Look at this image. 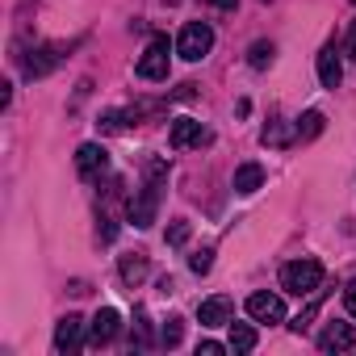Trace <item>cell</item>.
<instances>
[{
	"label": "cell",
	"instance_id": "cell-1",
	"mask_svg": "<svg viewBox=\"0 0 356 356\" xmlns=\"http://www.w3.org/2000/svg\"><path fill=\"white\" fill-rule=\"evenodd\" d=\"M159 185H163V163H151V168H147V185H143V189L130 197V206H126V218H130L134 227H151V222H155Z\"/></svg>",
	"mask_w": 356,
	"mask_h": 356
},
{
	"label": "cell",
	"instance_id": "cell-2",
	"mask_svg": "<svg viewBox=\"0 0 356 356\" xmlns=\"http://www.w3.org/2000/svg\"><path fill=\"white\" fill-rule=\"evenodd\" d=\"M281 289L293 298H314L323 289V264L318 260H289L281 268Z\"/></svg>",
	"mask_w": 356,
	"mask_h": 356
},
{
	"label": "cell",
	"instance_id": "cell-3",
	"mask_svg": "<svg viewBox=\"0 0 356 356\" xmlns=\"http://www.w3.org/2000/svg\"><path fill=\"white\" fill-rule=\"evenodd\" d=\"M210 47H214V30H210L206 22H189V26L181 30V38H176V55L189 59V63H202V59L210 55Z\"/></svg>",
	"mask_w": 356,
	"mask_h": 356
},
{
	"label": "cell",
	"instance_id": "cell-4",
	"mask_svg": "<svg viewBox=\"0 0 356 356\" xmlns=\"http://www.w3.org/2000/svg\"><path fill=\"white\" fill-rule=\"evenodd\" d=\"M168 38L159 34V38H151L147 42V51L138 55V63H134V72L143 76V80H168Z\"/></svg>",
	"mask_w": 356,
	"mask_h": 356
},
{
	"label": "cell",
	"instance_id": "cell-5",
	"mask_svg": "<svg viewBox=\"0 0 356 356\" xmlns=\"http://www.w3.org/2000/svg\"><path fill=\"white\" fill-rule=\"evenodd\" d=\"M168 143H172L176 151H185V147H206V143H210V130H206L202 122H193V118H176L172 130H168Z\"/></svg>",
	"mask_w": 356,
	"mask_h": 356
},
{
	"label": "cell",
	"instance_id": "cell-6",
	"mask_svg": "<svg viewBox=\"0 0 356 356\" xmlns=\"http://www.w3.org/2000/svg\"><path fill=\"white\" fill-rule=\"evenodd\" d=\"M105 168H109V155H105L101 143H84V147L76 151V172L84 176V181H97Z\"/></svg>",
	"mask_w": 356,
	"mask_h": 356
},
{
	"label": "cell",
	"instance_id": "cell-7",
	"mask_svg": "<svg viewBox=\"0 0 356 356\" xmlns=\"http://www.w3.org/2000/svg\"><path fill=\"white\" fill-rule=\"evenodd\" d=\"M248 314L256 323H285V302L277 293H252L248 298Z\"/></svg>",
	"mask_w": 356,
	"mask_h": 356
},
{
	"label": "cell",
	"instance_id": "cell-8",
	"mask_svg": "<svg viewBox=\"0 0 356 356\" xmlns=\"http://www.w3.org/2000/svg\"><path fill=\"white\" fill-rule=\"evenodd\" d=\"M63 51H67V47H59V42H51V47H38V51H30V59H26V76H30V80L47 76L51 67H59V63H63Z\"/></svg>",
	"mask_w": 356,
	"mask_h": 356
},
{
	"label": "cell",
	"instance_id": "cell-9",
	"mask_svg": "<svg viewBox=\"0 0 356 356\" xmlns=\"http://www.w3.org/2000/svg\"><path fill=\"white\" fill-rule=\"evenodd\" d=\"M118 331H122V314H118L113 306H105V310H97V318H92V331H88V343H92V348H101V343H109V339H118Z\"/></svg>",
	"mask_w": 356,
	"mask_h": 356
},
{
	"label": "cell",
	"instance_id": "cell-10",
	"mask_svg": "<svg viewBox=\"0 0 356 356\" xmlns=\"http://www.w3.org/2000/svg\"><path fill=\"white\" fill-rule=\"evenodd\" d=\"M343 348H356V327L352 323H327L318 335V352H343Z\"/></svg>",
	"mask_w": 356,
	"mask_h": 356
},
{
	"label": "cell",
	"instance_id": "cell-11",
	"mask_svg": "<svg viewBox=\"0 0 356 356\" xmlns=\"http://www.w3.org/2000/svg\"><path fill=\"white\" fill-rule=\"evenodd\" d=\"M339 80H343V63H339V51H335V42H327L323 51H318V84L323 88H339Z\"/></svg>",
	"mask_w": 356,
	"mask_h": 356
},
{
	"label": "cell",
	"instance_id": "cell-12",
	"mask_svg": "<svg viewBox=\"0 0 356 356\" xmlns=\"http://www.w3.org/2000/svg\"><path fill=\"white\" fill-rule=\"evenodd\" d=\"M80 339H84V318L80 314L59 318V327H55V352H72V348H80Z\"/></svg>",
	"mask_w": 356,
	"mask_h": 356
},
{
	"label": "cell",
	"instance_id": "cell-13",
	"mask_svg": "<svg viewBox=\"0 0 356 356\" xmlns=\"http://www.w3.org/2000/svg\"><path fill=\"white\" fill-rule=\"evenodd\" d=\"M231 298H206L202 306H197V318H202V327H222L227 318H231Z\"/></svg>",
	"mask_w": 356,
	"mask_h": 356
},
{
	"label": "cell",
	"instance_id": "cell-14",
	"mask_svg": "<svg viewBox=\"0 0 356 356\" xmlns=\"http://www.w3.org/2000/svg\"><path fill=\"white\" fill-rule=\"evenodd\" d=\"M260 185H264V168H260V163L235 168V193H256Z\"/></svg>",
	"mask_w": 356,
	"mask_h": 356
},
{
	"label": "cell",
	"instance_id": "cell-15",
	"mask_svg": "<svg viewBox=\"0 0 356 356\" xmlns=\"http://www.w3.org/2000/svg\"><path fill=\"white\" fill-rule=\"evenodd\" d=\"M118 273H122V281L134 289L143 277H147V256L143 252H130V256H122V264H118Z\"/></svg>",
	"mask_w": 356,
	"mask_h": 356
},
{
	"label": "cell",
	"instance_id": "cell-16",
	"mask_svg": "<svg viewBox=\"0 0 356 356\" xmlns=\"http://www.w3.org/2000/svg\"><path fill=\"white\" fill-rule=\"evenodd\" d=\"M231 352H252L256 343H260V335H256V327L252 323H231Z\"/></svg>",
	"mask_w": 356,
	"mask_h": 356
},
{
	"label": "cell",
	"instance_id": "cell-17",
	"mask_svg": "<svg viewBox=\"0 0 356 356\" xmlns=\"http://www.w3.org/2000/svg\"><path fill=\"white\" fill-rule=\"evenodd\" d=\"M323 126H327V118H323L318 109H310V113H302V118H298V138L306 143V138H314V134H323Z\"/></svg>",
	"mask_w": 356,
	"mask_h": 356
},
{
	"label": "cell",
	"instance_id": "cell-18",
	"mask_svg": "<svg viewBox=\"0 0 356 356\" xmlns=\"http://www.w3.org/2000/svg\"><path fill=\"white\" fill-rule=\"evenodd\" d=\"M159 343H163V348H176V343H181V318H168V323L159 327Z\"/></svg>",
	"mask_w": 356,
	"mask_h": 356
},
{
	"label": "cell",
	"instance_id": "cell-19",
	"mask_svg": "<svg viewBox=\"0 0 356 356\" xmlns=\"http://www.w3.org/2000/svg\"><path fill=\"white\" fill-rule=\"evenodd\" d=\"M248 63H252L256 72H260V67H268V63H273V42H256V47H252V55H248Z\"/></svg>",
	"mask_w": 356,
	"mask_h": 356
},
{
	"label": "cell",
	"instance_id": "cell-20",
	"mask_svg": "<svg viewBox=\"0 0 356 356\" xmlns=\"http://www.w3.org/2000/svg\"><path fill=\"white\" fill-rule=\"evenodd\" d=\"M314 314H318V298H314V306H306V310H302V314H298V318H293L289 327H293V331L302 335V331H310V323H314Z\"/></svg>",
	"mask_w": 356,
	"mask_h": 356
},
{
	"label": "cell",
	"instance_id": "cell-21",
	"mask_svg": "<svg viewBox=\"0 0 356 356\" xmlns=\"http://www.w3.org/2000/svg\"><path fill=\"white\" fill-rule=\"evenodd\" d=\"M185 239H189V222H172V227H168V243H172V248H181Z\"/></svg>",
	"mask_w": 356,
	"mask_h": 356
},
{
	"label": "cell",
	"instance_id": "cell-22",
	"mask_svg": "<svg viewBox=\"0 0 356 356\" xmlns=\"http://www.w3.org/2000/svg\"><path fill=\"white\" fill-rule=\"evenodd\" d=\"M189 264H193V273H202V277H206V273H210V264H214V252L206 248V252H197V256H193Z\"/></svg>",
	"mask_w": 356,
	"mask_h": 356
},
{
	"label": "cell",
	"instance_id": "cell-23",
	"mask_svg": "<svg viewBox=\"0 0 356 356\" xmlns=\"http://www.w3.org/2000/svg\"><path fill=\"white\" fill-rule=\"evenodd\" d=\"M227 348H231V343H218V339H202V343H197V356H222Z\"/></svg>",
	"mask_w": 356,
	"mask_h": 356
},
{
	"label": "cell",
	"instance_id": "cell-24",
	"mask_svg": "<svg viewBox=\"0 0 356 356\" xmlns=\"http://www.w3.org/2000/svg\"><path fill=\"white\" fill-rule=\"evenodd\" d=\"M343 306H348V314L356 318V277L348 281V289H343Z\"/></svg>",
	"mask_w": 356,
	"mask_h": 356
},
{
	"label": "cell",
	"instance_id": "cell-25",
	"mask_svg": "<svg viewBox=\"0 0 356 356\" xmlns=\"http://www.w3.org/2000/svg\"><path fill=\"white\" fill-rule=\"evenodd\" d=\"M260 138L277 147V143H285V130H281V126H264V134H260Z\"/></svg>",
	"mask_w": 356,
	"mask_h": 356
},
{
	"label": "cell",
	"instance_id": "cell-26",
	"mask_svg": "<svg viewBox=\"0 0 356 356\" xmlns=\"http://www.w3.org/2000/svg\"><path fill=\"white\" fill-rule=\"evenodd\" d=\"M348 59H356V22H352V30H348Z\"/></svg>",
	"mask_w": 356,
	"mask_h": 356
},
{
	"label": "cell",
	"instance_id": "cell-27",
	"mask_svg": "<svg viewBox=\"0 0 356 356\" xmlns=\"http://www.w3.org/2000/svg\"><path fill=\"white\" fill-rule=\"evenodd\" d=\"M206 5H214V9H235L239 0H206Z\"/></svg>",
	"mask_w": 356,
	"mask_h": 356
},
{
	"label": "cell",
	"instance_id": "cell-28",
	"mask_svg": "<svg viewBox=\"0 0 356 356\" xmlns=\"http://www.w3.org/2000/svg\"><path fill=\"white\" fill-rule=\"evenodd\" d=\"M352 5H356V0H352Z\"/></svg>",
	"mask_w": 356,
	"mask_h": 356
}]
</instances>
